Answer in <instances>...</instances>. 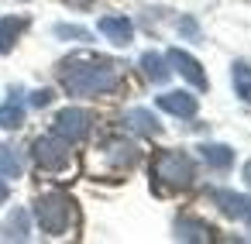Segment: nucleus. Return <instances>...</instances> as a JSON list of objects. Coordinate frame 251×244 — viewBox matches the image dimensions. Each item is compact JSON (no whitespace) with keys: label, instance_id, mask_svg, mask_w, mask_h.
I'll return each mask as SVG.
<instances>
[{"label":"nucleus","instance_id":"nucleus-18","mask_svg":"<svg viewBox=\"0 0 251 244\" xmlns=\"http://www.w3.org/2000/svg\"><path fill=\"white\" fill-rule=\"evenodd\" d=\"M230 83H234V93L244 103H251V66L248 62H234L230 66Z\"/></svg>","mask_w":251,"mask_h":244},{"label":"nucleus","instance_id":"nucleus-11","mask_svg":"<svg viewBox=\"0 0 251 244\" xmlns=\"http://www.w3.org/2000/svg\"><path fill=\"white\" fill-rule=\"evenodd\" d=\"M103 151H107L110 165H117V169H131V165L141 158L138 145H131V141H124V138H110V141L103 145Z\"/></svg>","mask_w":251,"mask_h":244},{"label":"nucleus","instance_id":"nucleus-22","mask_svg":"<svg viewBox=\"0 0 251 244\" xmlns=\"http://www.w3.org/2000/svg\"><path fill=\"white\" fill-rule=\"evenodd\" d=\"M52 103V90H35L31 93V107H49Z\"/></svg>","mask_w":251,"mask_h":244},{"label":"nucleus","instance_id":"nucleus-12","mask_svg":"<svg viewBox=\"0 0 251 244\" xmlns=\"http://www.w3.org/2000/svg\"><path fill=\"white\" fill-rule=\"evenodd\" d=\"M0 237L4 241H28L31 237V213L28 210H14L4 223H0Z\"/></svg>","mask_w":251,"mask_h":244},{"label":"nucleus","instance_id":"nucleus-14","mask_svg":"<svg viewBox=\"0 0 251 244\" xmlns=\"http://www.w3.org/2000/svg\"><path fill=\"white\" fill-rule=\"evenodd\" d=\"M200 158H203L210 169L227 172V169L234 165V148H227V145H203V148H200Z\"/></svg>","mask_w":251,"mask_h":244},{"label":"nucleus","instance_id":"nucleus-2","mask_svg":"<svg viewBox=\"0 0 251 244\" xmlns=\"http://www.w3.org/2000/svg\"><path fill=\"white\" fill-rule=\"evenodd\" d=\"M151 179H155L158 189H186V186H193V179H196V165H193V158H189L186 151L165 148V151H158L155 162H151Z\"/></svg>","mask_w":251,"mask_h":244},{"label":"nucleus","instance_id":"nucleus-16","mask_svg":"<svg viewBox=\"0 0 251 244\" xmlns=\"http://www.w3.org/2000/svg\"><path fill=\"white\" fill-rule=\"evenodd\" d=\"M25 28H28V18H0V52H11L25 35Z\"/></svg>","mask_w":251,"mask_h":244},{"label":"nucleus","instance_id":"nucleus-5","mask_svg":"<svg viewBox=\"0 0 251 244\" xmlns=\"http://www.w3.org/2000/svg\"><path fill=\"white\" fill-rule=\"evenodd\" d=\"M90 124H93V117H90L86 110L69 107V110H59V117L52 121V134H59L62 141L76 145V141H83V138L90 134Z\"/></svg>","mask_w":251,"mask_h":244},{"label":"nucleus","instance_id":"nucleus-24","mask_svg":"<svg viewBox=\"0 0 251 244\" xmlns=\"http://www.w3.org/2000/svg\"><path fill=\"white\" fill-rule=\"evenodd\" d=\"M244 179H248V186H251V162L244 165Z\"/></svg>","mask_w":251,"mask_h":244},{"label":"nucleus","instance_id":"nucleus-17","mask_svg":"<svg viewBox=\"0 0 251 244\" xmlns=\"http://www.w3.org/2000/svg\"><path fill=\"white\" fill-rule=\"evenodd\" d=\"M141 69H145V76L151 79V83H165L169 79V59L165 55H158V52H145L141 55Z\"/></svg>","mask_w":251,"mask_h":244},{"label":"nucleus","instance_id":"nucleus-9","mask_svg":"<svg viewBox=\"0 0 251 244\" xmlns=\"http://www.w3.org/2000/svg\"><path fill=\"white\" fill-rule=\"evenodd\" d=\"M121 124H124L127 131L141 134V138H158V134H162V124H158V117H155L151 110H145V107H134V110H127Z\"/></svg>","mask_w":251,"mask_h":244},{"label":"nucleus","instance_id":"nucleus-1","mask_svg":"<svg viewBox=\"0 0 251 244\" xmlns=\"http://www.w3.org/2000/svg\"><path fill=\"white\" fill-rule=\"evenodd\" d=\"M59 79H62L69 97H103V93L117 90L121 69L103 55L76 52V55L59 62Z\"/></svg>","mask_w":251,"mask_h":244},{"label":"nucleus","instance_id":"nucleus-19","mask_svg":"<svg viewBox=\"0 0 251 244\" xmlns=\"http://www.w3.org/2000/svg\"><path fill=\"white\" fill-rule=\"evenodd\" d=\"M0 175H4V179H18L21 175V158L7 145H0Z\"/></svg>","mask_w":251,"mask_h":244},{"label":"nucleus","instance_id":"nucleus-21","mask_svg":"<svg viewBox=\"0 0 251 244\" xmlns=\"http://www.w3.org/2000/svg\"><path fill=\"white\" fill-rule=\"evenodd\" d=\"M179 31H182L186 38H200V24H196L193 18H179Z\"/></svg>","mask_w":251,"mask_h":244},{"label":"nucleus","instance_id":"nucleus-7","mask_svg":"<svg viewBox=\"0 0 251 244\" xmlns=\"http://www.w3.org/2000/svg\"><path fill=\"white\" fill-rule=\"evenodd\" d=\"M213 203L220 206L224 217H234V220L251 223V196H244V193H230V189H213Z\"/></svg>","mask_w":251,"mask_h":244},{"label":"nucleus","instance_id":"nucleus-4","mask_svg":"<svg viewBox=\"0 0 251 244\" xmlns=\"http://www.w3.org/2000/svg\"><path fill=\"white\" fill-rule=\"evenodd\" d=\"M31 155H35V162H38L42 169H49V172H62V169L73 162L69 141H62L59 134H45V138H38V141L31 145Z\"/></svg>","mask_w":251,"mask_h":244},{"label":"nucleus","instance_id":"nucleus-10","mask_svg":"<svg viewBox=\"0 0 251 244\" xmlns=\"http://www.w3.org/2000/svg\"><path fill=\"white\" fill-rule=\"evenodd\" d=\"M158 107L172 117H193L196 114V97L186 93V90H169V93L158 97Z\"/></svg>","mask_w":251,"mask_h":244},{"label":"nucleus","instance_id":"nucleus-20","mask_svg":"<svg viewBox=\"0 0 251 244\" xmlns=\"http://www.w3.org/2000/svg\"><path fill=\"white\" fill-rule=\"evenodd\" d=\"M55 35L59 38H76V42H90V31L76 28V24H55Z\"/></svg>","mask_w":251,"mask_h":244},{"label":"nucleus","instance_id":"nucleus-6","mask_svg":"<svg viewBox=\"0 0 251 244\" xmlns=\"http://www.w3.org/2000/svg\"><path fill=\"white\" fill-rule=\"evenodd\" d=\"M165 59H169V66H172L179 76H186L196 90H206V86H210V79H206L203 66H200L189 52H182V49H169V55H165Z\"/></svg>","mask_w":251,"mask_h":244},{"label":"nucleus","instance_id":"nucleus-15","mask_svg":"<svg viewBox=\"0 0 251 244\" xmlns=\"http://www.w3.org/2000/svg\"><path fill=\"white\" fill-rule=\"evenodd\" d=\"M210 237H213V230L203 220H193V217L176 220V241H210Z\"/></svg>","mask_w":251,"mask_h":244},{"label":"nucleus","instance_id":"nucleus-8","mask_svg":"<svg viewBox=\"0 0 251 244\" xmlns=\"http://www.w3.org/2000/svg\"><path fill=\"white\" fill-rule=\"evenodd\" d=\"M97 28H100V35H103V38H110V42H114V45H121V49L134 42V24H131L124 14L100 18V24H97Z\"/></svg>","mask_w":251,"mask_h":244},{"label":"nucleus","instance_id":"nucleus-23","mask_svg":"<svg viewBox=\"0 0 251 244\" xmlns=\"http://www.w3.org/2000/svg\"><path fill=\"white\" fill-rule=\"evenodd\" d=\"M7 196H11V186H7V182H4V175H0V203H4V199H7Z\"/></svg>","mask_w":251,"mask_h":244},{"label":"nucleus","instance_id":"nucleus-3","mask_svg":"<svg viewBox=\"0 0 251 244\" xmlns=\"http://www.w3.org/2000/svg\"><path fill=\"white\" fill-rule=\"evenodd\" d=\"M35 220H38L42 234L62 237L76 223V203L66 193H45V196L35 199Z\"/></svg>","mask_w":251,"mask_h":244},{"label":"nucleus","instance_id":"nucleus-13","mask_svg":"<svg viewBox=\"0 0 251 244\" xmlns=\"http://www.w3.org/2000/svg\"><path fill=\"white\" fill-rule=\"evenodd\" d=\"M21 124H25V100H21V90H14L7 103H0V127L18 131Z\"/></svg>","mask_w":251,"mask_h":244}]
</instances>
